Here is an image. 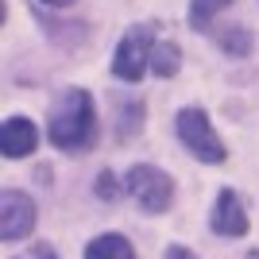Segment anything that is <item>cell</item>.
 <instances>
[{
  "instance_id": "9",
  "label": "cell",
  "mask_w": 259,
  "mask_h": 259,
  "mask_svg": "<svg viewBox=\"0 0 259 259\" xmlns=\"http://www.w3.org/2000/svg\"><path fill=\"white\" fill-rule=\"evenodd\" d=\"M178 66H182L178 47H174V43H155V51H151V70H155V74L170 77V74H178Z\"/></svg>"
},
{
  "instance_id": "14",
  "label": "cell",
  "mask_w": 259,
  "mask_h": 259,
  "mask_svg": "<svg viewBox=\"0 0 259 259\" xmlns=\"http://www.w3.org/2000/svg\"><path fill=\"white\" fill-rule=\"evenodd\" d=\"M43 4H51V8H66V4H74V0H43Z\"/></svg>"
},
{
  "instance_id": "10",
  "label": "cell",
  "mask_w": 259,
  "mask_h": 259,
  "mask_svg": "<svg viewBox=\"0 0 259 259\" xmlns=\"http://www.w3.org/2000/svg\"><path fill=\"white\" fill-rule=\"evenodd\" d=\"M228 4H232V0H194V12H190V16H194V27H201V31H205L209 16H217V12L228 8Z\"/></svg>"
},
{
  "instance_id": "4",
  "label": "cell",
  "mask_w": 259,
  "mask_h": 259,
  "mask_svg": "<svg viewBox=\"0 0 259 259\" xmlns=\"http://www.w3.org/2000/svg\"><path fill=\"white\" fill-rule=\"evenodd\" d=\"M151 51H155V31L151 27H136L120 39L116 47V62H112V74L124 77V81H140L143 70L151 66Z\"/></svg>"
},
{
  "instance_id": "12",
  "label": "cell",
  "mask_w": 259,
  "mask_h": 259,
  "mask_svg": "<svg viewBox=\"0 0 259 259\" xmlns=\"http://www.w3.org/2000/svg\"><path fill=\"white\" fill-rule=\"evenodd\" d=\"M97 194H101V197H112V194H116V186H112V174H101V182H97Z\"/></svg>"
},
{
  "instance_id": "2",
  "label": "cell",
  "mask_w": 259,
  "mask_h": 259,
  "mask_svg": "<svg viewBox=\"0 0 259 259\" xmlns=\"http://www.w3.org/2000/svg\"><path fill=\"white\" fill-rule=\"evenodd\" d=\"M178 140L186 143V151L201 162H225V143L217 140L213 124L201 108H182L178 112Z\"/></svg>"
},
{
  "instance_id": "7",
  "label": "cell",
  "mask_w": 259,
  "mask_h": 259,
  "mask_svg": "<svg viewBox=\"0 0 259 259\" xmlns=\"http://www.w3.org/2000/svg\"><path fill=\"white\" fill-rule=\"evenodd\" d=\"M35 143H39V132H35L31 120H23V116H12L8 124L0 128V151L8 155V159H23V155H31Z\"/></svg>"
},
{
  "instance_id": "6",
  "label": "cell",
  "mask_w": 259,
  "mask_h": 259,
  "mask_svg": "<svg viewBox=\"0 0 259 259\" xmlns=\"http://www.w3.org/2000/svg\"><path fill=\"white\" fill-rule=\"evenodd\" d=\"M213 232H221V236H244V232H248V213H244V205H240V197L232 194V190H221V194H217Z\"/></svg>"
},
{
  "instance_id": "1",
  "label": "cell",
  "mask_w": 259,
  "mask_h": 259,
  "mask_svg": "<svg viewBox=\"0 0 259 259\" xmlns=\"http://www.w3.org/2000/svg\"><path fill=\"white\" fill-rule=\"evenodd\" d=\"M97 136V112L85 89H70L51 116V143L62 151H85Z\"/></svg>"
},
{
  "instance_id": "3",
  "label": "cell",
  "mask_w": 259,
  "mask_h": 259,
  "mask_svg": "<svg viewBox=\"0 0 259 259\" xmlns=\"http://www.w3.org/2000/svg\"><path fill=\"white\" fill-rule=\"evenodd\" d=\"M124 190H128V194L140 201V209H147V213H166L170 201H174L170 174L155 170V166H132L128 178H124Z\"/></svg>"
},
{
  "instance_id": "11",
  "label": "cell",
  "mask_w": 259,
  "mask_h": 259,
  "mask_svg": "<svg viewBox=\"0 0 259 259\" xmlns=\"http://www.w3.org/2000/svg\"><path fill=\"white\" fill-rule=\"evenodd\" d=\"M16 259H58V255H54L51 244H35L31 251H23V255H16Z\"/></svg>"
},
{
  "instance_id": "13",
  "label": "cell",
  "mask_w": 259,
  "mask_h": 259,
  "mask_svg": "<svg viewBox=\"0 0 259 259\" xmlns=\"http://www.w3.org/2000/svg\"><path fill=\"white\" fill-rule=\"evenodd\" d=\"M170 259H194L190 251H182V248H170Z\"/></svg>"
},
{
  "instance_id": "8",
  "label": "cell",
  "mask_w": 259,
  "mask_h": 259,
  "mask_svg": "<svg viewBox=\"0 0 259 259\" xmlns=\"http://www.w3.org/2000/svg\"><path fill=\"white\" fill-rule=\"evenodd\" d=\"M85 259H136V251H132V244H128L124 236L105 232V236H97V240L85 248Z\"/></svg>"
},
{
  "instance_id": "5",
  "label": "cell",
  "mask_w": 259,
  "mask_h": 259,
  "mask_svg": "<svg viewBox=\"0 0 259 259\" xmlns=\"http://www.w3.org/2000/svg\"><path fill=\"white\" fill-rule=\"evenodd\" d=\"M35 228V205L27 194H0V240H20V236H31Z\"/></svg>"
}]
</instances>
